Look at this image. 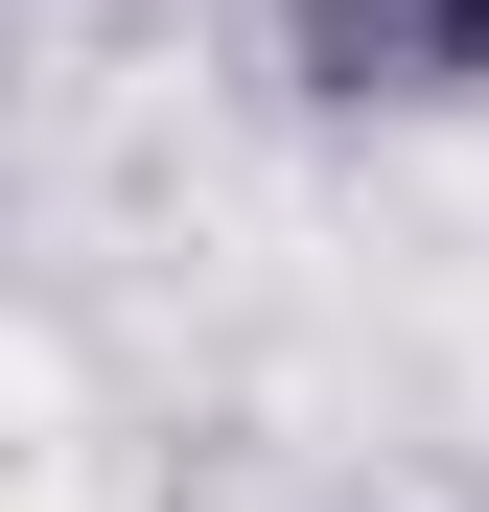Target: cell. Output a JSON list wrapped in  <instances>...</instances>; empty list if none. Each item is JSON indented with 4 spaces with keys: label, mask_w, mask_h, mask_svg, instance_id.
<instances>
[{
    "label": "cell",
    "mask_w": 489,
    "mask_h": 512,
    "mask_svg": "<svg viewBox=\"0 0 489 512\" xmlns=\"http://www.w3.org/2000/svg\"><path fill=\"white\" fill-rule=\"evenodd\" d=\"M326 70H350V94H466L489 0H326Z\"/></svg>",
    "instance_id": "obj_1"
}]
</instances>
